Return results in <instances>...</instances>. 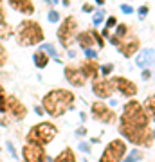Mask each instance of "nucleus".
Segmentation results:
<instances>
[{
	"mask_svg": "<svg viewBox=\"0 0 155 162\" xmlns=\"http://www.w3.org/2000/svg\"><path fill=\"white\" fill-rule=\"evenodd\" d=\"M152 119L146 115L144 108L134 99L125 105V110L119 119V132L126 141L139 146H153V128H148Z\"/></svg>",
	"mask_w": 155,
	"mask_h": 162,
	"instance_id": "nucleus-1",
	"label": "nucleus"
},
{
	"mask_svg": "<svg viewBox=\"0 0 155 162\" xmlns=\"http://www.w3.org/2000/svg\"><path fill=\"white\" fill-rule=\"evenodd\" d=\"M74 101H76L74 92L65 90V88H54L43 97V108L49 115L60 117L72 106Z\"/></svg>",
	"mask_w": 155,
	"mask_h": 162,
	"instance_id": "nucleus-2",
	"label": "nucleus"
},
{
	"mask_svg": "<svg viewBox=\"0 0 155 162\" xmlns=\"http://www.w3.org/2000/svg\"><path fill=\"white\" fill-rule=\"evenodd\" d=\"M16 40L22 47H29V45H36L43 40V31L40 27V23L33 22V20H23L18 25V32H16Z\"/></svg>",
	"mask_w": 155,
	"mask_h": 162,
	"instance_id": "nucleus-3",
	"label": "nucleus"
},
{
	"mask_svg": "<svg viewBox=\"0 0 155 162\" xmlns=\"http://www.w3.org/2000/svg\"><path fill=\"white\" fill-rule=\"evenodd\" d=\"M56 135H58V128H56L52 123H40V124H36V126H33V128L29 130L27 142L45 146V144H49Z\"/></svg>",
	"mask_w": 155,
	"mask_h": 162,
	"instance_id": "nucleus-4",
	"label": "nucleus"
},
{
	"mask_svg": "<svg viewBox=\"0 0 155 162\" xmlns=\"http://www.w3.org/2000/svg\"><path fill=\"white\" fill-rule=\"evenodd\" d=\"M126 155V142L121 139H114L107 144L99 162H121Z\"/></svg>",
	"mask_w": 155,
	"mask_h": 162,
	"instance_id": "nucleus-5",
	"label": "nucleus"
},
{
	"mask_svg": "<svg viewBox=\"0 0 155 162\" xmlns=\"http://www.w3.org/2000/svg\"><path fill=\"white\" fill-rule=\"evenodd\" d=\"M76 31H78V22L74 16H69L61 22V27L58 29V38L63 47L69 49L72 45V41L76 40Z\"/></svg>",
	"mask_w": 155,
	"mask_h": 162,
	"instance_id": "nucleus-6",
	"label": "nucleus"
},
{
	"mask_svg": "<svg viewBox=\"0 0 155 162\" xmlns=\"http://www.w3.org/2000/svg\"><path fill=\"white\" fill-rule=\"evenodd\" d=\"M117 45H119V50L123 52V56L132 58L139 50V38L135 34H132V32H126L123 38L117 40Z\"/></svg>",
	"mask_w": 155,
	"mask_h": 162,
	"instance_id": "nucleus-7",
	"label": "nucleus"
},
{
	"mask_svg": "<svg viewBox=\"0 0 155 162\" xmlns=\"http://www.w3.org/2000/svg\"><path fill=\"white\" fill-rule=\"evenodd\" d=\"M23 160L25 162H45L47 160V153L43 150V146L40 144H33V142H27L23 146Z\"/></svg>",
	"mask_w": 155,
	"mask_h": 162,
	"instance_id": "nucleus-8",
	"label": "nucleus"
},
{
	"mask_svg": "<svg viewBox=\"0 0 155 162\" xmlns=\"http://www.w3.org/2000/svg\"><path fill=\"white\" fill-rule=\"evenodd\" d=\"M92 117L99 123H114L116 121L114 110H110L103 101H96L92 105Z\"/></svg>",
	"mask_w": 155,
	"mask_h": 162,
	"instance_id": "nucleus-9",
	"label": "nucleus"
},
{
	"mask_svg": "<svg viewBox=\"0 0 155 162\" xmlns=\"http://www.w3.org/2000/svg\"><path fill=\"white\" fill-rule=\"evenodd\" d=\"M112 85H114V87L123 94V96H126V97H132V96L137 94V87H135V83L130 81V79H126V78H123V76L114 78V79H112Z\"/></svg>",
	"mask_w": 155,
	"mask_h": 162,
	"instance_id": "nucleus-10",
	"label": "nucleus"
},
{
	"mask_svg": "<svg viewBox=\"0 0 155 162\" xmlns=\"http://www.w3.org/2000/svg\"><path fill=\"white\" fill-rule=\"evenodd\" d=\"M92 90L98 97H103V99H108L112 97L114 94V85L110 79L103 78V79H94V85H92Z\"/></svg>",
	"mask_w": 155,
	"mask_h": 162,
	"instance_id": "nucleus-11",
	"label": "nucleus"
},
{
	"mask_svg": "<svg viewBox=\"0 0 155 162\" xmlns=\"http://www.w3.org/2000/svg\"><path fill=\"white\" fill-rule=\"evenodd\" d=\"M65 78H67V81H69L70 85H74V87H83V85L87 83V78L83 76V72H81L79 69H76L74 65H67V67H65Z\"/></svg>",
	"mask_w": 155,
	"mask_h": 162,
	"instance_id": "nucleus-12",
	"label": "nucleus"
},
{
	"mask_svg": "<svg viewBox=\"0 0 155 162\" xmlns=\"http://www.w3.org/2000/svg\"><path fill=\"white\" fill-rule=\"evenodd\" d=\"M5 112H9L14 119H23L25 117V114H27V110H25V106L16 99V97H7V101H5Z\"/></svg>",
	"mask_w": 155,
	"mask_h": 162,
	"instance_id": "nucleus-13",
	"label": "nucleus"
},
{
	"mask_svg": "<svg viewBox=\"0 0 155 162\" xmlns=\"http://www.w3.org/2000/svg\"><path fill=\"white\" fill-rule=\"evenodd\" d=\"M11 7L23 13V14H33L34 13V4L31 0H9Z\"/></svg>",
	"mask_w": 155,
	"mask_h": 162,
	"instance_id": "nucleus-14",
	"label": "nucleus"
},
{
	"mask_svg": "<svg viewBox=\"0 0 155 162\" xmlns=\"http://www.w3.org/2000/svg\"><path fill=\"white\" fill-rule=\"evenodd\" d=\"M152 61H153V49H143V52L135 58V65L141 67V69H144Z\"/></svg>",
	"mask_w": 155,
	"mask_h": 162,
	"instance_id": "nucleus-15",
	"label": "nucleus"
},
{
	"mask_svg": "<svg viewBox=\"0 0 155 162\" xmlns=\"http://www.w3.org/2000/svg\"><path fill=\"white\" fill-rule=\"evenodd\" d=\"M81 72H83L85 78H90V79L98 78V63H96L94 60H87V61L81 65Z\"/></svg>",
	"mask_w": 155,
	"mask_h": 162,
	"instance_id": "nucleus-16",
	"label": "nucleus"
},
{
	"mask_svg": "<svg viewBox=\"0 0 155 162\" xmlns=\"http://www.w3.org/2000/svg\"><path fill=\"white\" fill-rule=\"evenodd\" d=\"M78 43L83 47V49H92V45L96 43V38L92 34V31H85V32H79L78 34Z\"/></svg>",
	"mask_w": 155,
	"mask_h": 162,
	"instance_id": "nucleus-17",
	"label": "nucleus"
},
{
	"mask_svg": "<svg viewBox=\"0 0 155 162\" xmlns=\"http://www.w3.org/2000/svg\"><path fill=\"white\" fill-rule=\"evenodd\" d=\"M34 63H36L38 69L47 67V63H49V54H47L45 50H36V52H34Z\"/></svg>",
	"mask_w": 155,
	"mask_h": 162,
	"instance_id": "nucleus-18",
	"label": "nucleus"
},
{
	"mask_svg": "<svg viewBox=\"0 0 155 162\" xmlns=\"http://www.w3.org/2000/svg\"><path fill=\"white\" fill-rule=\"evenodd\" d=\"M54 162H76V155H74V151L70 148H67L54 159Z\"/></svg>",
	"mask_w": 155,
	"mask_h": 162,
	"instance_id": "nucleus-19",
	"label": "nucleus"
},
{
	"mask_svg": "<svg viewBox=\"0 0 155 162\" xmlns=\"http://www.w3.org/2000/svg\"><path fill=\"white\" fill-rule=\"evenodd\" d=\"M128 31H130V27H128V25L119 23V25H117V29H116V36H112V38H110V40H112V43H114V45H117V40H119V38H123Z\"/></svg>",
	"mask_w": 155,
	"mask_h": 162,
	"instance_id": "nucleus-20",
	"label": "nucleus"
},
{
	"mask_svg": "<svg viewBox=\"0 0 155 162\" xmlns=\"http://www.w3.org/2000/svg\"><path fill=\"white\" fill-rule=\"evenodd\" d=\"M153 110H155V97L153 96H148L146 101H144V112H146V115L152 121H153Z\"/></svg>",
	"mask_w": 155,
	"mask_h": 162,
	"instance_id": "nucleus-21",
	"label": "nucleus"
},
{
	"mask_svg": "<svg viewBox=\"0 0 155 162\" xmlns=\"http://www.w3.org/2000/svg\"><path fill=\"white\" fill-rule=\"evenodd\" d=\"M11 31H13V29H11L9 25H5V23L2 22V23H0V40H2V38L5 40V38H7V36L11 34Z\"/></svg>",
	"mask_w": 155,
	"mask_h": 162,
	"instance_id": "nucleus-22",
	"label": "nucleus"
},
{
	"mask_svg": "<svg viewBox=\"0 0 155 162\" xmlns=\"http://www.w3.org/2000/svg\"><path fill=\"white\" fill-rule=\"evenodd\" d=\"M5 101H7L5 90H4V87L0 85V112H5Z\"/></svg>",
	"mask_w": 155,
	"mask_h": 162,
	"instance_id": "nucleus-23",
	"label": "nucleus"
},
{
	"mask_svg": "<svg viewBox=\"0 0 155 162\" xmlns=\"http://www.w3.org/2000/svg\"><path fill=\"white\" fill-rule=\"evenodd\" d=\"M42 49H43V50H45V52H47L49 56H52V58H56V60L60 61V58H58V54H56V50H54V47H52L51 43H47V45H43Z\"/></svg>",
	"mask_w": 155,
	"mask_h": 162,
	"instance_id": "nucleus-24",
	"label": "nucleus"
},
{
	"mask_svg": "<svg viewBox=\"0 0 155 162\" xmlns=\"http://www.w3.org/2000/svg\"><path fill=\"white\" fill-rule=\"evenodd\" d=\"M114 25H116V16H110V18H108V22H107V27H105L103 34L107 36V34H108V29H110V27H114Z\"/></svg>",
	"mask_w": 155,
	"mask_h": 162,
	"instance_id": "nucleus-25",
	"label": "nucleus"
},
{
	"mask_svg": "<svg viewBox=\"0 0 155 162\" xmlns=\"http://www.w3.org/2000/svg\"><path fill=\"white\" fill-rule=\"evenodd\" d=\"M139 159H141V151H132L125 162H135V160H139Z\"/></svg>",
	"mask_w": 155,
	"mask_h": 162,
	"instance_id": "nucleus-26",
	"label": "nucleus"
},
{
	"mask_svg": "<svg viewBox=\"0 0 155 162\" xmlns=\"http://www.w3.org/2000/svg\"><path fill=\"white\" fill-rule=\"evenodd\" d=\"M5 61H7V52H5V49L0 45V67H4Z\"/></svg>",
	"mask_w": 155,
	"mask_h": 162,
	"instance_id": "nucleus-27",
	"label": "nucleus"
},
{
	"mask_svg": "<svg viewBox=\"0 0 155 162\" xmlns=\"http://www.w3.org/2000/svg\"><path fill=\"white\" fill-rule=\"evenodd\" d=\"M92 34H94V38H96V43H98L99 47H105V40L101 38V34H99V32H96V31H92Z\"/></svg>",
	"mask_w": 155,
	"mask_h": 162,
	"instance_id": "nucleus-28",
	"label": "nucleus"
},
{
	"mask_svg": "<svg viewBox=\"0 0 155 162\" xmlns=\"http://www.w3.org/2000/svg\"><path fill=\"white\" fill-rule=\"evenodd\" d=\"M103 16H105V13H103V11H99V13H96V14H94V20H92V22L98 25V23H101V22H103Z\"/></svg>",
	"mask_w": 155,
	"mask_h": 162,
	"instance_id": "nucleus-29",
	"label": "nucleus"
},
{
	"mask_svg": "<svg viewBox=\"0 0 155 162\" xmlns=\"http://www.w3.org/2000/svg\"><path fill=\"white\" fill-rule=\"evenodd\" d=\"M101 70H103V76H108V74L114 70V65H110V63H108V65H103V69H101Z\"/></svg>",
	"mask_w": 155,
	"mask_h": 162,
	"instance_id": "nucleus-30",
	"label": "nucleus"
},
{
	"mask_svg": "<svg viewBox=\"0 0 155 162\" xmlns=\"http://www.w3.org/2000/svg\"><path fill=\"white\" fill-rule=\"evenodd\" d=\"M49 20H51V22H58V20H60V14H58L56 11H51V13H49Z\"/></svg>",
	"mask_w": 155,
	"mask_h": 162,
	"instance_id": "nucleus-31",
	"label": "nucleus"
},
{
	"mask_svg": "<svg viewBox=\"0 0 155 162\" xmlns=\"http://www.w3.org/2000/svg\"><path fill=\"white\" fill-rule=\"evenodd\" d=\"M139 14H141V18H144V16L148 14V7H146V5H143V7L139 9Z\"/></svg>",
	"mask_w": 155,
	"mask_h": 162,
	"instance_id": "nucleus-32",
	"label": "nucleus"
},
{
	"mask_svg": "<svg viewBox=\"0 0 155 162\" xmlns=\"http://www.w3.org/2000/svg\"><path fill=\"white\" fill-rule=\"evenodd\" d=\"M121 9H123V13H126V14H130V13L134 11V9H132L130 5H126V4H125V5H121Z\"/></svg>",
	"mask_w": 155,
	"mask_h": 162,
	"instance_id": "nucleus-33",
	"label": "nucleus"
},
{
	"mask_svg": "<svg viewBox=\"0 0 155 162\" xmlns=\"http://www.w3.org/2000/svg\"><path fill=\"white\" fill-rule=\"evenodd\" d=\"M85 52H87V56H88V58H96V52H94L92 49H85Z\"/></svg>",
	"mask_w": 155,
	"mask_h": 162,
	"instance_id": "nucleus-34",
	"label": "nucleus"
},
{
	"mask_svg": "<svg viewBox=\"0 0 155 162\" xmlns=\"http://www.w3.org/2000/svg\"><path fill=\"white\" fill-rule=\"evenodd\" d=\"M150 78H152V72H150V70H144V72H143V79H146V81H148Z\"/></svg>",
	"mask_w": 155,
	"mask_h": 162,
	"instance_id": "nucleus-35",
	"label": "nucleus"
},
{
	"mask_svg": "<svg viewBox=\"0 0 155 162\" xmlns=\"http://www.w3.org/2000/svg\"><path fill=\"white\" fill-rule=\"evenodd\" d=\"M79 150H81V151H90L88 144H85V142H81V144H79Z\"/></svg>",
	"mask_w": 155,
	"mask_h": 162,
	"instance_id": "nucleus-36",
	"label": "nucleus"
},
{
	"mask_svg": "<svg viewBox=\"0 0 155 162\" xmlns=\"http://www.w3.org/2000/svg\"><path fill=\"white\" fill-rule=\"evenodd\" d=\"M92 9H94V7H92L90 4H85V5H83V11H85V13H88V11H92Z\"/></svg>",
	"mask_w": 155,
	"mask_h": 162,
	"instance_id": "nucleus-37",
	"label": "nucleus"
},
{
	"mask_svg": "<svg viewBox=\"0 0 155 162\" xmlns=\"http://www.w3.org/2000/svg\"><path fill=\"white\" fill-rule=\"evenodd\" d=\"M4 20H5V13H4V9L0 7V23H2Z\"/></svg>",
	"mask_w": 155,
	"mask_h": 162,
	"instance_id": "nucleus-38",
	"label": "nucleus"
},
{
	"mask_svg": "<svg viewBox=\"0 0 155 162\" xmlns=\"http://www.w3.org/2000/svg\"><path fill=\"white\" fill-rule=\"evenodd\" d=\"M76 133H78V135H85V133H87V130H85V128H79Z\"/></svg>",
	"mask_w": 155,
	"mask_h": 162,
	"instance_id": "nucleus-39",
	"label": "nucleus"
},
{
	"mask_svg": "<svg viewBox=\"0 0 155 162\" xmlns=\"http://www.w3.org/2000/svg\"><path fill=\"white\" fill-rule=\"evenodd\" d=\"M98 4H99V5H101V4H105V0H98Z\"/></svg>",
	"mask_w": 155,
	"mask_h": 162,
	"instance_id": "nucleus-40",
	"label": "nucleus"
}]
</instances>
